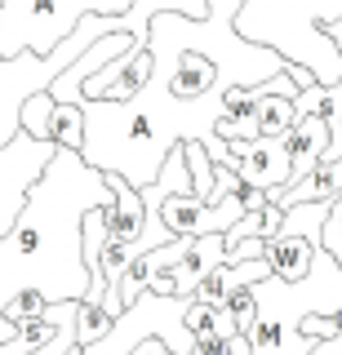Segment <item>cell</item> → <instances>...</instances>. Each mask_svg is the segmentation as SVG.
I'll return each mask as SVG.
<instances>
[{"label":"cell","mask_w":342,"mask_h":355,"mask_svg":"<svg viewBox=\"0 0 342 355\" xmlns=\"http://www.w3.org/2000/svg\"><path fill=\"white\" fill-rule=\"evenodd\" d=\"M112 205L107 173L80 151L58 147L9 236L0 240V311L18 288H40L49 302H80L89 288L80 253V218Z\"/></svg>","instance_id":"cell-1"},{"label":"cell","mask_w":342,"mask_h":355,"mask_svg":"<svg viewBox=\"0 0 342 355\" xmlns=\"http://www.w3.org/2000/svg\"><path fill=\"white\" fill-rule=\"evenodd\" d=\"M53 142L31 138L27 129H18L14 138L0 147V240L9 236V227L18 222L27 205V191L36 187V178L45 173V164L53 160Z\"/></svg>","instance_id":"cell-2"},{"label":"cell","mask_w":342,"mask_h":355,"mask_svg":"<svg viewBox=\"0 0 342 355\" xmlns=\"http://www.w3.org/2000/svg\"><path fill=\"white\" fill-rule=\"evenodd\" d=\"M240 200L236 196H223L218 205L209 200H196L191 191H178L160 205V222L173 240H191V236H209V231H231L240 222Z\"/></svg>","instance_id":"cell-3"},{"label":"cell","mask_w":342,"mask_h":355,"mask_svg":"<svg viewBox=\"0 0 342 355\" xmlns=\"http://www.w3.org/2000/svg\"><path fill=\"white\" fill-rule=\"evenodd\" d=\"M227 147L236 155L231 173L253 182V187H262L267 196L275 187L289 182V151H284L280 138H236V142H227Z\"/></svg>","instance_id":"cell-4"},{"label":"cell","mask_w":342,"mask_h":355,"mask_svg":"<svg viewBox=\"0 0 342 355\" xmlns=\"http://www.w3.org/2000/svg\"><path fill=\"white\" fill-rule=\"evenodd\" d=\"M107 187H112V205L98 209V214H103L107 236L120 240V244H134L138 253L156 249V244L147 240V205H142V191H138L134 182H125L120 173H107Z\"/></svg>","instance_id":"cell-5"},{"label":"cell","mask_w":342,"mask_h":355,"mask_svg":"<svg viewBox=\"0 0 342 355\" xmlns=\"http://www.w3.org/2000/svg\"><path fill=\"white\" fill-rule=\"evenodd\" d=\"M284 151H289V182L298 178H307L316 169L320 160H325V147H329V120L320 116V111H307V116H298L289 133H284ZM284 182V187H289Z\"/></svg>","instance_id":"cell-6"},{"label":"cell","mask_w":342,"mask_h":355,"mask_svg":"<svg viewBox=\"0 0 342 355\" xmlns=\"http://www.w3.org/2000/svg\"><path fill=\"white\" fill-rule=\"evenodd\" d=\"M267 266H271V275L275 280H284V284H298L307 271H311V258H316V244L307 240V236H289V231H280V236H271L267 240Z\"/></svg>","instance_id":"cell-7"},{"label":"cell","mask_w":342,"mask_h":355,"mask_svg":"<svg viewBox=\"0 0 342 355\" xmlns=\"http://www.w3.org/2000/svg\"><path fill=\"white\" fill-rule=\"evenodd\" d=\"M293 120H298L293 98H284V94H267L253 103V129H258V138H284Z\"/></svg>","instance_id":"cell-8"},{"label":"cell","mask_w":342,"mask_h":355,"mask_svg":"<svg viewBox=\"0 0 342 355\" xmlns=\"http://www.w3.org/2000/svg\"><path fill=\"white\" fill-rule=\"evenodd\" d=\"M45 138L53 147H67V151H80L85 147V111L80 103H53L49 111V133Z\"/></svg>","instance_id":"cell-9"},{"label":"cell","mask_w":342,"mask_h":355,"mask_svg":"<svg viewBox=\"0 0 342 355\" xmlns=\"http://www.w3.org/2000/svg\"><path fill=\"white\" fill-rule=\"evenodd\" d=\"M112 324H116V315L103 302H80L76 306V342H80V347H94L98 338H107Z\"/></svg>","instance_id":"cell-10"},{"label":"cell","mask_w":342,"mask_h":355,"mask_svg":"<svg viewBox=\"0 0 342 355\" xmlns=\"http://www.w3.org/2000/svg\"><path fill=\"white\" fill-rule=\"evenodd\" d=\"M49 111H53V98H49V89H40V94H31L23 111H18V129H27L31 138H45L49 133ZM49 142V138H45Z\"/></svg>","instance_id":"cell-11"},{"label":"cell","mask_w":342,"mask_h":355,"mask_svg":"<svg viewBox=\"0 0 342 355\" xmlns=\"http://www.w3.org/2000/svg\"><path fill=\"white\" fill-rule=\"evenodd\" d=\"M223 311H227V320L236 324V333H249L253 329V320H258V302H253V284H240V288H231V293L223 297Z\"/></svg>","instance_id":"cell-12"},{"label":"cell","mask_w":342,"mask_h":355,"mask_svg":"<svg viewBox=\"0 0 342 355\" xmlns=\"http://www.w3.org/2000/svg\"><path fill=\"white\" fill-rule=\"evenodd\" d=\"M45 306H49V297L40 293V288H18L5 302V315L9 320H31V315H45Z\"/></svg>","instance_id":"cell-13"},{"label":"cell","mask_w":342,"mask_h":355,"mask_svg":"<svg viewBox=\"0 0 342 355\" xmlns=\"http://www.w3.org/2000/svg\"><path fill=\"white\" fill-rule=\"evenodd\" d=\"M231 196L240 200V209H245V214H258L262 205H267V191H262V187H253V182H245V178H236V187H231Z\"/></svg>","instance_id":"cell-14"},{"label":"cell","mask_w":342,"mask_h":355,"mask_svg":"<svg viewBox=\"0 0 342 355\" xmlns=\"http://www.w3.org/2000/svg\"><path fill=\"white\" fill-rule=\"evenodd\" d=\"M262 253H267V240H262V236H249V240H240V244H231V249H227V262L262 258Z\"/></svg>","instance_id":"cell-15"},{"label":"cell","mask_w":342,"mask_h":355,"mask_svg":"<svg viewBox=\"0 0 342 355\" xmlns=\"http://www.w3.org/2000/svg\"><path fill=\"white\" fill-rule=\"evenodd\" d=\"M280 227H284V205H275V200H267V209H262V240H271Z\"/></svg>","instance_id":"cell-16"},{"label":"cell","mask_w":342,"mask_h":355,"mask_svg":"<svg viewBox=\"0 0 342 355\" xmlns=\"http://www.w3.org/2000/svg\"><path fill=\"white\" fill-rule=\"evenodd\" d=\"M129 355H178V351H173L164 338H142V342H134V351H129Z\"/></svg>","instance_id":"cell-17"},{"label":"cell","mask_w":342,"mask_h":355,"mask_svg":"<svg viewBox=\"0 0 342 355\" xmlns=\"http://www.w3.org/2000/svg\"><path fill=\"white\" fill-rule=\"evenodd\" d=\"M18 338V320H9L5 311H0V347H5V342H14Z\"/></svg>","instance_id":"cell-18"},{"label":"cell","mask_w":342,"mask_h":355,"mask_svg":"<svg viewBox=\"0 0 342 355\" xmlns=\"http://www.w3.org/2000/svg\"><path fill=\"white\" fill-rule=\"evenodd\" d=\"M329 178H334V187H338V196H342V160L329 164Z\"/></svg>","instance_id":"cell-19"},{"label":"cell","mask_w":342,"mask_h":355,"mask_svg":"<svg viewBox=\"0 0 342 355\" xmlns=\"http://www.w3.org/2000/svg\"><path fill=\"white\" fill-rule=\"evenodd\" d=\"M62 355H80V347H71V351H62Z\"/></svg>","instance_id":"cell-20"}]
</instances>
